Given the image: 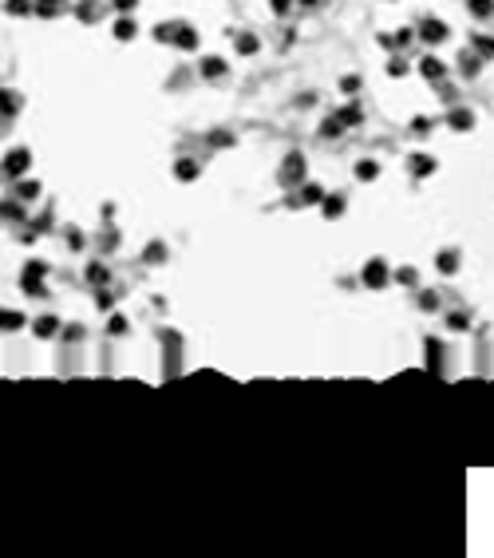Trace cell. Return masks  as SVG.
<instances>
[{"mask_svg":"<svg viewBox=\"0 0 494 558\" xmlns=\"http://www.w3.org/2000/svg\"><path fill=\"white\" fill-rule=\"evenodd\" d=\"M423 72H427V76H439L443 68H439V60H427V63H423Z\"/></svg>","mask_w":494,"mask_h":558,"instance_id":"obj_6","label":"cell"},{"mask_svg":"<svg viewBox=\"0 0 494 558\" xmlns=\"http://www.w3.org/2000/svg\"><path fill=\"white\" fill-rule=\"evenodd\" d=\"M225 63L222 60H206V76H218V72H222Z\"/></svg>","mask_w":494,"mask_h":558,"instance_id":"obj_4","label":"cell"},{"mask_svg":"<svg viewBox=\"0 0 494 558\" xmlns=\"http://www.w3.org/2000/svg\"><path fill=\"white\" fill-rule=\"evenodd\" d=\"M131 4H135V0H119V8H131Z\"/></svg>","mask_w":494,"mask_h":558,"instance_id":"obj_8","label":"cell"},{"mask_svg":"<svg viewBox=\"0 0 494 558\" xmlns=\"http://www.w3.org/2000/svg\"><path fill=\"white\" fill-rule=\"evenodd\" d=\"M443 36H447V28H443V24H435V20H427V24H423V40H431V44H439Z\"/></svg>","mask_w":494,"mask_h":558,"instance_id":"obj_1","label":"cell"},{"mask_svg":"<svg viewBox=\"0 0 494 558\" xmlns=\"http://www.w3.org/2000/svg\"><path fill=\"white\" fill-rule=\"evenodd\" d=\"M115 36H123V40H131V36H135V24H131V20H127V24H119V28H115Z\"/></svg>","mask_w":494,"mask_h":558,"instance_id":"obj_3","label":"cell"},{"mask_svg":"<svg viewBox=\"0 0 494 558\" xmlns=\"http://www.w3.org/2000/svg\"><path fill=\"white\" fill-rule=\"evenodd\" d=\"M24 163H28V151H12L8 154V170H24Z\"/></svg>","mask_w":494,"mask_h":558,"instance_id":"obj_2","label":"cell"},{"mask_svg":"<svg viewBox=\"0 0 494 558\" xmlns=\"http://www.w3.org/2000/svg\"><path fill=\"white\" fill-rule=\"evenodd\" d=\"M289 4H293V0H273V8H277V12H285Z\"/></svg>","mask_w":494,"mask_h":558,"instance_id":"obj_7","label":"cell"},{"mask_svg":"<svg viewBox=\"0 0 494 558\" xmlns=\"http://www.w3.org/2000/svg\"><path fill=\"white\" fill-rule=\"evenodd\" d=\"M471 8H475V12H479V16H486V12H490V0H475Z\"/></svg>","mask_w":494,"mask_h":558,"instance_id":"obj_5","label":"cell"},{"mask_svg":"<svg viewBox=\"0 0 494 558\" xmlns=\"http://www.w3.org/2000/svg\"><path fill=\"white\" fill-rule=\"evenodd\" d=\"M304 4H316V0H304Z\"/></svg>","mask_w":494,"mask_h":558,"instance_id":"obj_9","label":"cell"}]
</instances>
